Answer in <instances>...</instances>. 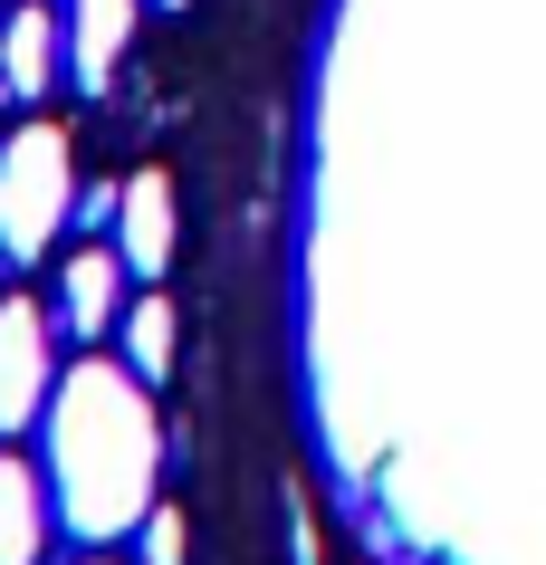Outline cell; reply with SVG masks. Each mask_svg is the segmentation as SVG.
<instances>
[{"label": "cell", "instance_id": "obj_4", "mask_svg": "<svg viewBox=\"0 0 546 565\" xmlns=\"http://www.w3.org/2000/svg\"><path fill=\"white\" fill-rule=\"evenodd\" d=\"M116 259L125 278H163L173 268V182L163 173H135L116 202Z\"/></svg>", "mask_w": 546, "mask_h": 565}, {"label": "cell", "instance_id": "obj_10", "mask_svg": "<svg viewBox=\"0 0 546 565\" xmlns=\"http://www.w3.org/2000/svg\"><path fill=\"white\" fill-rule=\"evenodd\" d=\"M182 546H192V536H182V508L153 499L144 527H135V565H182Z\"/></svg>", "mask_w": 546, "mask_h": 565}, {"label": "cell", "instance_id": "obj_13", "mask_svg": "<svg viewBox=\"0 0 546 565\" xmlns=\"http://www.w3.org/2000/svg\"><path fill=\"white\" fill-rule=\"evenodd\" d=\"M87 565H106V556H87Z\"/></svg>", "mask_w": 546, "mask_h": 565}, {"label": "cell", "instance_id": "obj_8", "mask_svg": "<svg viewBox=\"0 0 546 565\" xmlns=\"http://www.w3.org/2000/svg\"><path fill=\"white\" fill-rule=\"evenodd\" d=\"M49 479L30 460H0V565H39L49 556Z\"/></svg>", "mask_w": 546, "mask_h": 565}, {"label": "cell", "instance_id": "obj_12", "mask_svg": "<svg viewBox=\"0 0 546 565\" xmlns=\"http://www.w3.org/2000/svg\"><path fill=\"white\" fill-rule=\"evenodd\" d=\"M163 10H182V0H163Z\"/></svg>", "mask_w": 546, "mask_h": 565}, {"label": "cell", "instance_id": "obj_11", "mask_svg": "<svg viewBox=\"0 0 546 565\" xmlns=\"http://www.w3.org/2000/svg\"><path fill=\"white\" fill-rule=\"evenodd\" d=\"M116 202H125V182H96V192H77V221L96 231V221H116Z\"/></svg>", "mask_w": 546, "mask_h": 565}, {"label": "cell", "instance_id": "obj_3", "mask_svg": "<svg viewBox=\"0 0 546 565\" xmlns=\"http://www.w3.org/2000/svg\"><path fill=\"white\" fill-rule=\"evenodd\" d=\"M58 393V317H39L30 298H0V441L30 431Z\"/></svg>", "mask_w": 546, "mask_h": 565}, {"label": "cell", "instance_id": "obj_1", "mask_svg": "<svg viewBox=\"0 0 546 565\" xmlns=\"http://www.w3.org/2000/svg\"><path fill=\"white\" fill-rule=\"evenodd\" d=\"M49 508H58V527L77 546H116V536L144 527L153 508V470H163V431H153V403L144 384L125 374V364H96L77 355L49 393Z\"/></svg>", "mask_w": 546, "mask_h": 565}, {"label": "cell", "instance_id": "obj_6", "mask_svg": "<svg viewBox=\"0 0 546 565\" xmlns=\"http://www.w3.org/2000/svg\"><path fill=\"white\" fill-rule=\"evenodd\" d=\"M116 288H125V259H116V249H77V259L58 268V327L77 335V345H96L106 327H125V317H116Z\"/></svg>", "mask_w": 546, "mask_h": 565}, {"label": "cell", "instance_id": "obj_5", "mask_svg": "<svg viewBox=\"0 0 546 565\" xmlns=\"http://www.w3.org/2000/svg\"><path fill=\"white\" fill-rule=\"evenodd\" d=\"M58 49H67V30L49 20V10H10V30H0V96H20V106H39V96L58 87Z\"/></svg>", "mask_w": 546, "mask_h": 565}, {"label": "cell", "instance_id": "obj_2", "mask_svg": "<svg viewBox=\"0 0 546 565\" xmlns=\"http://www.w3.org/2000/svg\"><path fill=\"white\" fill-rule=\"evenodd\" d=\"M77 221V163H67L58 125H20L0 145V259L39 268L58 249V231Z\"/></svg>", "mask_w": 546, "mask_h": 565}, {"label": "cell", "instance_id": "obj_7", "mask_svg": "<svg viewBox=\"0 0 546 565\" xmlns=\"http://www.w3.org/2000/svg\"><path fill=\"white\" fill-rule=\"evenodd\" d=\"M125 39H135V0H77V10H67V67H77V87H87V96L116 87Z\"/></svg>", "mask_w": 546, "mask_h": 565}, {"label": "cell", "instance_id": "obj_9", "mask_svg": "<svg viewBox=\"0 0 546 565\" xmlns=\"http://www.w3.org/2000/svg\"><path fill=\"white\" fill-rule=\"evenodd\" d=\"M173 307L163 298H135L125 307V374H135V384H163V374H173Z\"/></svg>", "mask_w": 546, "mask_h": 565}]
</instances>
